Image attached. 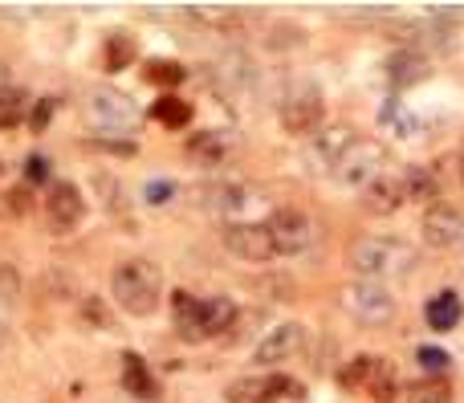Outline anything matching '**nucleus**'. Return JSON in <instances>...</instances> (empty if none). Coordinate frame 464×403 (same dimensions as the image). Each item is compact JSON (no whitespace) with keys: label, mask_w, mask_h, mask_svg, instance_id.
Returning a JSON list of instances; mask_svg holds the SVG:
<instances>
[{"label":"nucleus","mask_w":464,"mask_h":403,"mask_svg":"<svg viewBox=\"0 0 464 403\" xmlns=\"http://www.w3.org/2000/svg\"><path fill=\"white\" fill-rule=\"evenodd\" d=\"M415 261H420V257H415L412 245H403L399 237H383V232L358 237L355 245H350V269L363 281H383V286H387L391 277L412 273Z\"/></svg>","instance_id":"1"},{"label":"nucleus","mask_w":464,"mask_h":403,"mask_svg":"<svg viewBox=\"0 0 464 403\" xmlns=\"http://www.w3.org/2000/svg\"><path fill=\"white\" fill-rule=\"evenodd\" d=\"M110 294H114V302H118L127 314H135V318L155 314L159 310V297H163L159 265L147 261V257H130V261H122L118 269L110 273Z\"/></svg>","instance_id":"2"},{"label":"nucleus","mask_w":464,"mask_h":403,"mask_svg":"<svg viewBox=\"0 0 464 403\" xmlns=\"http://www.w3.org/2000/svg\"><path fill=\"white\" fill-rule=\"evenodd\" d=\"M81 115H86V123L102 135H130L138 123H143L138 107L122 90H114V86H90L86 102H81Z\"/></svg>","instance_id":"3"},{"label":"nucleus","mask_w":464,"mask_h":403,"mask_svg":"<svg viewBox=\"0 0 464 403\" xmlns=\"http://www.w3.org/2000/svg\"><path fill=\"white\" fill-rule=\"evenodd\" d=\"M342 305L355 314L363 326H387L395 318V294H391L383 281H350L342 289Z\"/></svg>","instance_id":"4"},{"label":"nucleus","mask_w":464,"mask_h":403,"mask_svg":"<svg viewBox=\"0 0 464 403\" xmlns=\"http://www.w3.org/2000/svg\"><path fill=\"white\" fill-rule=\"evenodd\" d=\"M265 229H269V237H273L277 257H301V253H309L317 240L314 220H309L306 212H298V208H277L265 220Z\"/></svg>","instance_id":"5"},{"label":"nucleus","mask_w":464,"mask_h":403,"mask_svg":"<svg viewBox=\"0 0 464 403\" xmlns=\"http://www.w3.org/2000/svg\"><path fill=\"white\" fill-rule=\"evenodd\" d=\"M277 118H281V127L289 135H298V139H314L317 131H322V118H326V102L322 94L314 90V86H298L293 94H285L281 107H277Z\"/></svg>","instance_id":"6"},{"label":"nucleus","mask_w":464,"mask_h":403,"mask_svg":"<svg viewBox=\"0 0 464 403\" xmlns=\"http://www.w3.org/2000/svg\"><path fill=\"white\" fill-rule=\"evenodd\" d=\"M358 143V135L350 131L346 123H334V127H322V131L309 139V147H306V164H309V172H317V175H330V172H338L342 167V159H346V151Z\"/></svg>","instance_id":"7"},{"label":"nucleus","mask_w":464,"mask_h":403,"mask_svg":"<svg viewBox=\"0 0 464 403\" xmlns=\"http://www.w3.org/2000/svg\"><path fill=\"white\" fill-rule=\"evenodd\" d=\"M383 164H387V151L371 139H358L355 147L346 151V159H342V167L334 175H338L342 183H350V188L363 192L366 183H374L383 175Z\"/></svg>","instance_id":"8"},{"label":"nucleus","mask_w":464,"mask_h":403,"mask_svg":"<svg viewBox=\"0 0 464 403\" xmlns=\"http://www.w3.org/2000/svg\"><path fill=\"white\" fill-rule=\"evenodd\" d=\"M86 216V196H81L78 183L70 180H57L45 196V220L53 232H73Z\"/></svg>","instance_id":"9"},{"label":"nucleus","mask_w":464,"mask_h":403,"mask_svg":"<svg viewBox=\"0 0 464 403\" xmlns=\"http://www.w3.org/2000/svg\"><path fill=\"white\" fill-rule=\"evenodd\" d=\"M224 248L241 261L257 265V261H269L273 253V237H269L265 224H252V220H232L224 224Z\"/></svg>","instance_id":"10"},{"label":"nucleus","mask_w":464,"mask_h":403,"mask_svg":"<svg viewBox=\"0 0 464 403\" xmlns=\"http://www.w3.org/2000/svg\"><path fill=\"white\" fill-rule=\"evenodd\" d=\"M420 237H423V245H428V248H452V245H460V240H464V212L440 200V204H431L428 212H423Z\"/></svg>","instance_id":"11"},{"label":"nucleus","mask_w":464,"mask_h":403,"mask_svg":"<svg viewBox=\"0 0 464 403\" xmlns=\"http://www.w3.org/2000/svg\"><path fill=\"white\" fill-rule=\"evenodd\" d=\"M301 342H306V326H298V322H281V326H273L257 342L252 359H257L260 367H277V362L293 359V354L301 351Z\"/></svg>","instance_id":"12"},{"label":"nucleus","mask_w":464,"mask_h":403,"mask_svg":"<svg viewBox=\"0 0 464 403\" xmlns=\"http://www.w3.org/2000/svg\"><path fill=\"white\" fill-rule=\"evenodd\" d=\"M289 395V399H298L301 387L293 383V379H236L232 387H228V403H273L277 395Z\"/></svg>","instance_id":"13"},{"label":"nucleus","mask_w":464,"mask_h":403,"mask_svg":"<svg viewBox=\"0 0 464 403\" xmlns=\"http://www.w3.org/2000/svg\"><path fill=\"white\" fill-rule=\"evenodd\" d=\"M200 196H204V208L220 212V216H236L252 204V188H244L241 180H216V183H208Z\"/></svg>","instance_id":"14"},{"label":"nucleus","mask_w":464,"mask_h":403,"mask_svg":"<svg viewBox=\"0 0 464 403\" xmlns=\"http://www.w3.org/2000/svg\"><path fill=\"white\" fill-rule=\"evenodd\" d=\"M383 74H387V82L395 86V90H407V86H420L431 70L420 50H395L387 58V66H383Z\"/></svg>","instance_id":"15"},{"label":"nucleus","mask_w":464,"mask_h":403,"mask_svg":"<svg viewBox=\"0 0 464 403\" xmlns=\"http://www.w3.org/2000/svg\"><path fill=\"white\" fill-rule=\"evenodd\" d=\"M403 180H391V175H379L374 183L363 188V212L371 216H391L403 208Z\"/></svg>","instance_id":"16"},{"label":"nucleus","mask_w":464,"mask_h":403,"mask_svg":"<svg viewBox=\"0 0 464 403\" xmlns=\"http://www.w3.org/2000/svg\"><path fill=\"white\" fill-rule=\"evenodd\" d=\"M171 318H175V330L179 338H187V342H200V338H208V326H204V302L192 294H184L179 289L175 297H171Z\"/></svg>","instance_id":"17"},{"label":"nucleus","mask_w":464,"mask_h":403,"mask_svg":"<svg viewBox=\"0 0 464 403\" xmlns=\"http://www.w3.org/2000/svg\"><path fill=\"white\" fill-rule=\"evenodd\" d=\"M122 387H127L135 399H151L155 395V379H151V367L138 359L135 351L122 354Z\"/></svg>","instance_id":"18"},{"label":"nucleus","mask_w":464,"mask_h":403,"mask_svg":"<svg viewBox=\"0 0 464 403\" xmlns=\"http://www.w3.org/2000/svg\"><path fill=\"white\" fill-rule=\"evenodd\" d=\"M224 151H228V143L220 131H200L187 139V155H192L200 167H216L220 159H224Z\"/></svg>","instance_id":"19"},{"label":"nucleus","mask_w":464,"mask_h":403,"mask_svg":"<svg viewBox=\"0 0 464 403\" xmlns=\"http://www.w3.org/2000/svg\"><path fill=\"white\" fill-rule=\"evenodd\" d=\"M403 196L412 204H428V200H440V180L431 167H412L403 175Z\"/></svg>","instance_id":"20"},{"label":"nucleus","mask_w":464,"mask_h":403,"mask_svg":"<svg viewBox=\"0 0 464 403\" xmlns=\"http://www.w3.org/2000/svg\"><path fill=\"white\" fill-rule=\"evenodd\" d=\"M460 297L456 294H436L428 302V310H423V318H428V326L431 330H452L456 322H460Z\"/></svg>","instance_id":"21"},{"label":"nucleus","mask_w":464,"mask_h":403,"mask_svg":"<svg viewBox=\"0 0 464 403\" xmlns=\"http://www.w3.org/2000/svg\"><path fill=\"white\" fill-rule=\"evenodd\" d=\"M379 367H383V359L358 354V359H350V367H342V387H350V391H371Z\"/></svg>","instance_id":"22"},{"label":"nucleus","mask_w":464,"mask_h":403,"mask_svg":"<svg viewBox=\"0 0 464 403\" xmlns=\"http://www.w3.org/2000/svg\"><path fill=\"white\" fill-rule=\"evenodd\" d=\"M232 322H236L232 297H208V302H204V326H208V334L232 330Z\"/></svg>","instance_id":"23"},{"label":"nucleus","mask_w":464,"mask_h":403,"mask_svg":"<svg viewBox=\"0 0 464 403\" xmlns=\"http://www.w3.org/2000/svg\"><path fill=\"white\" fill-rule=\"evenodd\" d=\"M135 61V37L130 33H110L106 37V66L110 70H122Z\"/></svg>","instance_id":"24"},{"label":"nucleus","mask_w":464,"mask_h":403,"mask_svg":"<svg viewBox=\"0 0 464 403\" xmlns=\"http://www.w3.org/2000/svg\"><path fill=\"white\" fill-rule=\"evenodd\" d=\"M379 123L387 127L391 135H399V139H407V135H415V118L403 110V102H387V107L379 110Z\"/></svg>","instance_id":"25"},{"label":"nucleus","mask_w":464,"mask_h":403,"mask_svg":"<svg viewBox=\"0 0 464 403\" xmlns=\"http://www.w3.org/2000/svg\"><path fill=\"white\" fill-rule=\"evenodd\" d=\"M220 82H228V86H249V78H252V66H249V58L244 53H228V58H220Z\"/></svg>","instance_id":"26"},{"label":"nucleus","mask_w":464,"mask_h":403,"mask_svg":"<svg viewBox=\"0 0 464 403\" xmlns=\"http://www.w3.org/2000/svg\"><path fill=\"white\" fill-rule=\"evenodd\" d=\"M407 403H452V391H448L444 379H423V383L412 387Z\"/></svg>","instance_id":"27"},{"label":"nucleus","mask_w":464,"mask_h":403,"mask_svg":"<svg viewBox=\"0 0 464 403\" xmlns=\"http://www.w3.org/2000/svg\"><path fill=\"white\" fill-rule=\"evenodd\" d=\"M155 118H159L163 127H184L187 118H192V107H187L184 98H171L167 94V98L155 102Z\"/></svg>","instance_id":"28"},{"label":"nucleus","mask_w":464,"mask_h":403,"mask_svg":"<svg viewBox=\"0 0 464 403\" xmlns=\"http://www.w3.org/2000/svg\"><path fill=\"white\" fill-rule=\"evenodd\" d=\"M24 110H29V102H24L21 90L0 94V131H8V127H21Z\"/></svg>","instance_id":"29"},{"label":"nucleus","mask_w":464,"mask_h":403,"mask_svg":"<svg viewBox=\"0 0 464 403\" xmlns=\"http://www.w3.org/2000/svg\"><path fill=\"white\" fill-rule=\"evenodd\" d=\"M16 297H21V273L13 261H0V310H8Z\"/></svg>","instance_id":"30"},{"label":"nucleus","mask_w":464,"mask_h":403,"mask_svg":"<svg viewBox=\"0 0 464 403\" xmlns=\"http://www.w3.org/2000/svg\"><path fill=\"white\" fill-rule=\"evenodd\" d=\"M81 322H86V326H94V330H110V310H106L102 297L86 294V302H81Z\"/></svg>","instance_id":"31"},{"label":"nucleus","mask_w":464,"mask_h":403,"mask_svg":"<svg viewBox=\"0 0 464 403\" xmlns=\"http://www.w3.org/2000/svg\"><path fill=\"white\" fill-rule=\"evenodd\" d=\"M147 82L175 86V82H184V66H175V61H151V66H147Z\"/></svg>","instance_id":"32"},{"label":"nucleus","mask_w":464,"mask_h":403,"mask_svg":"<svg viewBox=\"0 0 464 403\" xmlns=\"http://www.w3.org/2000/svg\"><path fill=\"white\" fill-rule=\"evenodd\" d=\"M420 362H423L428 370H444V367H448V354L436 351V346H423V351H420Z\"/></svg>","instance_id":"33"},{"label":"nucleus","mask_w":464,"mask_h":403,"mask_svg":"<svg viewBox=\"0 0 464 403\" xmlns=\"http://www.w3.org/2000/svg\"><path fill=\"white\" fill-rule=\"evenodd\" d=\"M49 115H53V98H41L37 107H33V131H45Z\"/></svg>","instance_id":"34"},{"label":"nucleus","mask_w":464,"mask_h":403,"mask_svg":"<svg viewBox=\"0 0 464 403\" xmlns=\"http://www.w3.org/2000/svg\"><path fill=\"white\" fill-rule=\"evenodd\" d=\"M29 200H33L29 188H13V192H8V212H21L24 216V212H29Z\"/></svg>","instance_id":"35"},{"label":"nucleus","mask_w":464,"mask_h":403,"mask_svg":"<svg viewBox=\"0 0 464 403\" xmlns=\"http://www.w3.org/2000/svg\"><path fill=\"white\" fill-rule=\"evenodd\" d=\"M147 196H151V204H167L163 196H171V183H151V188H147Z\"/></svg>","instance_id":"36"},{"label":"nucleus","mask_w":464,"mask_h":403,"mask_svg":"<svg viewBox=\"0 0 464 403\" xmlns=\"http://www.w3.org/2000/svg\"><path fill=\"white\" fill-rule=\"evenodd\" d=\"M29 180H45V159H41V155L29 159Z\"/></svg>","instance_id":"37"},{"label":"nucleus","mask_w":464,"mask_h":403,"mask_svg":"<svg viewBox=\"0 0 464 403\" xmlns=\"http://www.w3.org/2000/svg\"><path fill=\"white\" fill-rule=\"evenodd\" d=\"M8 90H13V70L0 61V94H8Z\"/></svg>","instance_id":"38"},{"label":"nucleus","mask_w":464,"mask_h":403,"mask_svg":"<svg viewBox=\"0 0 464 403\" xmlns=\"http://www.w3.org/2000/svg\"><path fill=\"white\" fill-rule=\"evenodd\" d=\"M5 346H8V314L0 310V351H5Z\"/></svg>","instance_id":"39"},{"label":"nucleus","mask_w":464,"mask_h":403,"mask_svg":"<svg viewBox=\"0 0 464 403\" xmlns=\"http://www.w3.org/2000/svg\"><path fill=\"white\" fill-rule=\"evenodd\" d=\"M460 180H464V143H460Z\"/></svg>","instance_id":"40"}]
</instances>
